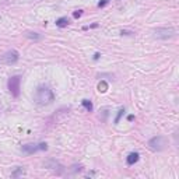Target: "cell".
<instances>
[{
	"label": "cell",
	"mask_w": 179,
	"mask_h": 179,
	"mask_svg": "<svg viewBox=\"0 0 179 179\" xmlns=\"http://www.w3.org/2000/svg\"><path fill=\"white\" fill-rule=\"evenodd\" d=\"M34 101L39 105H51L55 101V94L48 85H39L34 94Z\"/></svg>",
	"instance_id": "6da1fadb"
},
{
	"label": "cell",
	"mask_w": 179,
	"mask_h": 179,
	"mask_svg": "<svg viewBox=\"0 0 179 179\" xmlns=\"http://www.w3.org/2000/svg\"><path fill=\"white\" fill-rule=\"evenodd\" d=\"M48 150V144L46 143H28V144H24L21 147V151L24 154H34L37 151H46Z\"/></svg>",
	"instance_id": "7a4b0ae2"
},
{
	"label": "cell",
	"mask_w": 179,
	"mask_h": 179,
	"mask_svg": "<svg viewBox=\"0 0 179 179\" xmlns=\"http://www.w3.org/2000/svg\"><path fill=\"white\" fill-rule=\"evenodd\" d=\"M168 146V140H166L164 136H155L153 139L148 140V147L154 150V151H161Z\"/></svg>",
	"instance_id": "3957f363"
},
{
	"label": "cell",
	"mask_w": 179,
	"mask_h": 179,
	"mask_svg": "<svg viewBox=\"0 0 179 179\" xmlns=\"http://www.w3.org/2000/svg\"><path fill=\"white\" fill-rule=\"evenodd\" d=\"M8 90L11 92L13 97H18L20 95V84H21V77L20 76H13L8 78Z\"/></svg>",
	"instance_id": "277c9868"
},
{
	"label": "cell",
	"mask_w": 179,
	"mask_h": 179,
	"mask_svg": "<svg viewBox=\"0 0 179 179\" xmlns=\"http://www.w3.org/2000/svg\"><path fill=\"white\" fill-rule=\"evenodd\" d=\"M18 59H20V53L17 51L11 49V51L6 52V53L1 56L0 62H1V63H6V64H14L18 62Z\"/></svg>",
	"instance_id": "5b68a950"
},
{
	"label": "cell",
	"mask_w": 179,
	"mask_h": 179,
	"mask_svg": "<svg viewBox=\"0 0 179 179\" xmlns=\"http://www.w3.org/2000/svg\"><path fill=\"white\" fill-rule=\"evenodd\" d=\"M175 34H176V31H175L173 28H157V30L154 31V35L160 39L172 38V37H175Z\"/></svg>",
	"instance_id": "8992f818"
},
{
	"label": "cell",
	"mask_w": 179,
	"mask_h": 179,
	"mask_svg": "<svg viewBox=\"0 0 179 179\" xmlns=\"http://www.w3.org/2000/svg\"><path fill=\"white\" fill-rule=\"evenodd\" d=\"M139 160H140V154L134 153V151L133 153H130L128 157H126V162H128V165H134Z\"/></svg>",
	"instance_id": "52a82bcc"
},
{
	"label": "cell",
	"mask_w": 179,
	"mask_h": 179,
	"mask_svg": "<svg viewBox=\"0 0 179 179\" xmlns=\"http://www.w3.org/2000/svg\"><path fill=\"white\" fill-rule=\"evenodd\" d=\"M70 24V20L67 18V17H60V18L56 20V27L59 28H64V27H67Z\"/></svg>",
	"instance_id": "ba28073f"
},
{
	"label": "cell",
	"mask_w": 179,
	"mask_h": 179,
	"mask_svg": "<svg viewBox=\"0 0 179 179\" xmlns=\"http://www.w3.org/2000/svg\"><path fill=\"white\" fill-rule=\"evenodd\" d=\"M81 105H83V106L87 109L88 112H92V109H94L92 102H91V101H88V99H83V101H81Z\"/></svg>",
	"instance_id": "9c48e42d"
},
{
	"label": "cell",
	"mask_w": 179,
	"mask_h": 179,
	"mask_svg": "<svg viewBox=\"0 0 179 179\" xmlns=\"http://www.w3.org/2000/svg\"><path fill=\"white\" fill-rule=\"evenodd\" d=\"M25 37H27V38H30V39H34V41H39V39L42 38L38 32H27Z\"/></svg>",
	"instance_id": "30bf717a"
},
{
	"label": "cell",
	"mask_w": 179,
	"mask_h": 179,
	"mask_svg": "<svg viewBox=\"0 0 179 179\" xmlns=\"http://www.w3.org/2000/svg\"><path fill=\"white\" fill-rule=\"evenodd\" d=\"M98 91L99 92H106L108 91V83L106 81H99V84H98Z\"/></svg>",
	"instance_id": "8fae6325"
},
{
	"label": "cell",
	"mask_w": 179,
	"mask_h": 179,
	"mask_svg": "<svg viewBox=\"0 0 179 179\" xmlns=\"http://www.w3.org/2000/svg\"><path fill=\"white\" fill-rule=\"evenodd\" d=\"M23 173H24V169H23L21 166H18V168H17V169H16V171H14V172L11 173V176H13V178H17V176L23 175Z\"/></svg>",
	"instance_id": "7c38bea8"
},
{
	"label": "cell",
	"mask_w": 179,
	"mask_h": 179,
	"mask_svg": "<svg viewBox=\"0 0 179 179\" xmlns=\"http://www.w3.org/2000/svg\"><path fill=\"white\" fill-rule=\"evenodd\" d=\"M123 113H125V108H121L119 112H118V116H116V119H115V123H119V121H121V118Z\"/></svg>",
	"instance_id": "4fadbf2b"
},
{
	"label": "cell",
	"mask_w": 179,
	"mask_h": 179,
	"mask_svg": "<svg viewBox=\"0 0 179 179\" xmlns=\"http://www.w3.org/2000/svg\"><path fill=\"white\" fill-rule=\"evenodd\" d=\"M81 16H83V10H76V11L73 13V17H74V18H80Z\"/></svg>",
	"instance_id": "5bb4252c"
},
{
	"label": "cell",
	"mask_w": 179,
	"mask_h": 179,
	"mask_svg": "<svg viewBox=\"0 0 179 179\" xmlns=\"http://www.w3.org/2000/svg\"><path fill=\"white\" fill-rule=\"evenodd\" d=\"M109 1H111V0H101V1L98 3V7H105L109 3Z\"/></svg>",
	"instance_id": "9a60e30c"
},
{
	"label": "cell",
	"mask_w": 179,
	"mask_h": 179,
	"mask_svg": "<svg viewBox=\"0 0 179 179\" xmlns=\"http://www.w3.org/2000/svg\"><path fill=\"white\" fill-rule=\"evenodd\" d=\"M99 58H101V53H98V52H97L95 55H94V60H98Z\"/></svg>",
	"instance_id": "2e32d148"
},
{
	"label": "cell",
	"mask_w": 179,
	"mask_h": 179,
	"mask_svg": "<svg viewBox=\"0 0 179 179\" xmlns=\"http://www.w3.org/2000/svg\"><path fill=\"white\" fill-rule=\"evenodd\" d=\"M133 32H129V31H122V35H132Z\"/></svg>",
	"instance_id": "e0dca14e"
},
{
	"label": "cell",
	"mask_w": 179,
	"mask_h": 179,
	"mask_svg": "<svg viewBox=\"0 0 179 179\" xmlns=\"http://www.w3.org/2000/svg\"><path fill=\"white\" fill-rule=\"evenodd\" d=\"M128 119H129V121H130V122H132V121H133V119H134V116H133V115H129V116H128Z\"/></svg>",
	"instance_id": "ac0fdd59"
}]
</instances>
